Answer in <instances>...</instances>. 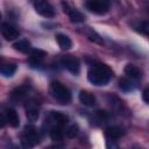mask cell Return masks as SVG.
<instances>
[{"mask_svg": "<svg viewBox=\"0 0 149 149\" xmlns=\"http://www.w3.org/2000/svg\"><path fill=\"white\" fill-rule=\"evenodd\" d=\"M6 118L2 115V114H0V128H2V127H5V125H6Z\"/></svg>", "mask_w": 149, "mask_h": 149, "instance_id": "27", "label": "cell"}, {"mask_svg": "<svg viewBox=\"0 0 149 149\" xmlns=\"http://www.w3.org/2000/svg\"><path fill=\"white\" fill-rule=\"evenodd\" d=\"M85 7L94 13V14H98V15H104L108 12L109 9V6H108V2L106 1H99V0H91V1H86L85 2Z\"/></svg>", "mask_w": 149, "mask_h": 149, "instance_id": "4", "label": "cell"}, {"mask_svg": "<svg viewBox=\"0 0 149 149\" xmlns=\"http://www.w3.org/2000/svg\"><path fill=\"white\" fill-rule=\"evenodd\" d=\"M106 149H119L116 139L106 136Z\"/></svg>", "mask_w": 149, "mask_h": 149, "instance_id": "23", "label": "cell"}, {"mask_svg": "<svg viewBox=\"0 0 149 149\" xmlns=\"http://www.w3.org/2000/svg\"><path fill=\"white\" fill-rule=\"evenodd\" d=\"M87 36H88V38H90L91 41H94V42H97V43H102L101 37H100L97 33H94V31H92V30H90V33H87Z\"/></svg>", "mask_w": 149, "mask_h": 149, "instance_id": "25", "label": "cell"}, {"mask_svg": "<svg viewBox=\"0 0 149 149\" xmlns=\"http://www.w3.org/2000/svg\"><path fill=\"white\" fill-rule=\"evenodd\" d=\"M24 108H26L27 118L30 121H35V120L38 119V115H40V105H38V102L35 99L27 100L26 101V105H24Z\"/></svg>", "mask_w": 149, "mask_h": 149, "instance_id": "5", "label": "cell"}, {"mask_svg": "<svg viewBox=\"0 0 149 149\" xmlns=\"http://www.w3.org/2000/svg\"><path fill=\"white\" fill-rule=\"evenodd\" d=\"M63 135H64V133H63V129L61 126H54L50 130V137L54 141H61L63 139Z\"/></svg>", "mask_w": 149, "mask_h": 149, "instance_id": "18", "label": "cell"}, {"mask_svg": "<svg viewBox=\"0 0 149 149\" xmlns=\"http://www.w3.org/2000/svg\"><path fill=\"white\" fill-rule=\"evenodd\" d=\"M13 48L20 52H28L30 49V42L27 40H19L13 44Z\"/></svg>", "mask_w": 149, "mask_h": 149, "instance_id": "16", "label": "cell"}, {"mask_svg": "<svg viewBox=\"0 0 149 149\" xmlns=\"http://www.w3.org/2000/svg\"><path fill=\"white\" fill-rule=\"evenodd\" d=\"M6 121L12 126V127H17L20 125V120H19V115L16 113V111L14 108H8L6 111Z\"/></svg>", "mask_w": 149, "mask_h": 149, "instance_id": "12", "label": "cell"}, {"mask_svg": "<svg viewBox=\"0 0 149 149\" xmlns=\"http://www.w3.org/2000/svg\"><path fill=\"white\" fill-rule=\"evenodd\" d=\"M40 142V134L33 125L24 127L21 134V143L24 148H33Z\"/></svg>", "mask_w": 149, "mask_h": 149, "instance_id": "3", "label": "cell"}, {"mask_svg": "<svg viewBox=\"0 0 149 149\" xmlns=\"http://www.w3.org/2000/svg\"><path fill=\"white\" fill-rule=\"evenodd\" d=\"M112 77H113L112 69L102 63L93 64V66L91 68V70L88 71V74H87L88 81L97 86L107 85Z\"/></svg>", "mask_w": 149, "mask_h": 149, "instance_id": "1", "label": "cell"}, {"mask_svg": "<svg viewBox=\"0 0 149 149\" xmlns=\"http://www.w3.org/2000/svg\"><path fill=\"white\" fill-rule=\"evenodd\" d=\"M24 95H26V91L23 90V87L16 88V90L12 93V97H13V99H15V100H21Z\"/></svg>", "mask_w": 149, "mask_h": 149, "instance_id": "24", "label": "cell"}, {"mask_svg": "<svg viewBox=\"0 0 149 149\" xmlns=\"http://www.w3.org/2000/svg\"><path fill=\"white\" fill-rule=\"evenodd\" d=\"M1 34H2V36H3L6 40H8V41L15 40V38H17V37L20 36L19 30H17L14 26H12V24H9V23H2V24H1Z\"/></svg>", "mask_w": 149, "mask_h": 149, "instance_id": "8", "label": "cell"}, {"mask_svg": "<svg viewBox=\"0 0 149 149\" xmlns=\"http://www.w3.org/2000/svg\"><path fill=\"white\" fill-rule=\"evenodd\" d=\"M0 19H1V13H0Z\"/></svg>", "mask_w": 149, "mask_h": 149, "instance_id": "29", "label": "cell"}, {"mask_svg": "<svg viewBox=\"0 0 149 149\" xmlns=\"http://www.w3.org/2000/svg\"><path fill=\"white\" fill-rule=\"evenodd\" d=\"M49 91H50L51 97L56 101L62 104V105H68L71 101V92H70V90L66 86H64L62 83H59V81H52L50 84Z\"/></svg>", "mask_w": 149, "mask_h": 149, "instance_id": "2", "label": "cell"}, {"mask_svg": "<svg viewBox=\"0 0 149 149\" xmlns=\"http://www.w3.org/2000/svg\"><path fill=\"white\" fill-rule=\"evenodd\" d=\"M78 132H79V127L77 123H71L65 128V135L69 139H73L74 136H77Z\"/></svg>", "mask_w": 149, "mask_h": 149, "instance_id": "20", "label": "cell"}, {"mask_svg": "<svg viewBox=\"0 0 149 149\" xmlns=\"http://www.w3.org/2000/svg\"><path fill=\"white\" fill-rule=\"evenodd\" d=\"M105 135L109 136V137H113V139H118L121 135V130L118 127H109V128L106 129Z\"/></svg>", "mask_w": 149, "mask_h": 149, "instance_id": "22", "label": "cell"}, {"mask_svg": "<svg viewBox=\"0 0 149 149\" xmlns=\"http://www.w3.org/2000/svg\"><path fill=\"white\" fill-rule=\"evenodd\" d=\"M125 73L135 80H139L142 78V70L134 64H127L125 66Z\"/></svg>", "mask_w": 149, "mask_h": 149, "instance_id": "10", "label": "cell"}, {"mask_svg": "<svg viewBox=\"0 0 149 149\" xmlns=\"http://www.w3.org/2000/svg\"><path fill=\"white\" fill-rule=\"evenodd\" d=\"M149 90L148 88H146L144 91H143V101L146 102V104H148L149 102Z\"/></svg>", "mask_w": 149, "mask_h": 149, "instance_id": "26", "label": "cell"}, {"mask_svg": "<svg viewBox=\"0 0 149 149\" xmlns=\"http://www.w3.org/2000/svg\"><path fill=\"white\" fill-rule=\"evenodd\" d=\"M119 87H120L122 91H125V92H129V91H132V90L134 88L133 83H132L129 79H127V78H121V79L119 80Z\"/></svg>", "mask_w": 149, "mask_h": 149, "instance_id": "21", "label": "cell"}, {"mask_svg": "<svg viewBox=\"0 0 149 149\" xmlns=\"http://www.w3.org/2000/svg\"><path fill=\"white\" fill-rule=\"evenodd\" d=\"M52 121L55 122V126H64L68 122V116L59 113V112H51Z\"/></svg>", "mask_w": 149, "mask_h": 149, "instance_id": "17", "label": "cell"}, {"mask_svg": "<svg viewBox=\"0 0 149 149\" xmlns=\"http://www.w3.org/2000/svg\"><path fill=\"white\" fill-rule=\"evenodd\" d=\"M79 101L83 105L87 106V107H93L95 105V97L92 93L87 92V91H80V93H79Z\"/></svg>", "mask_w": 149, "mask_h": 149, "instance_id": "11", "label": "cell"}, {"mask_svg": "<svg viewBox=\"0 0 149 149\" xmlns=\"http://www.w3.org/2000/svg\"><path fill=\"white\" fill-rule=\"evenodd\" d=\"M47 56V52L41 49H34L30 51V62L34 64H38Z\"/></svg>", "mask_w": 149, "mask_h": 149, "instance_id": "14", "label": "cell"}, {"mask_svg": "<svg viewBox=\"0 0 149 149\" xmlns=\"http://www.w3.org/2000/svg\"><path fill=\"white\" fill-rule=\"evenodd\" d=\"M16 71V66L10 63H3L0 64V73L5 77H12Z\"/></svg>", "mask_w": 149, "mask_h": 149, "instance_id": "15", "label": "cell"}, {"mask_svg": "<svg viewBox=\"0 0 149 149\" xmlns=\"http://www.w3.org/2000/svg\"><path fill=\"white\" fill-rule=\"evenodd\" d=\"M62 5L64 7V12L69 15V17H70V20L72 22H83L85 20V15L83 13H80L78 9L69 7V5L66 2H63Z\"/></svg>", "mask_w": 149, "mask_h": 149, "instance_id": "9", "label": "cell"}, {"mask_svg": "<svg viewBox=\"0 0 149 149\" xmlns=\"http://www.w3.org/2000/svg\"><path fill=\"white\" fill-rule=\"evenodd\" d=\"M62 64L63 66L70 71L71 73L73 74H78L79 73V70H80V64H79V61L78 58L73 57V56H65L63 59H62Z\"/></svg>", "mask_w": 149, "mask_h": 149, "instance_id": "7", "label": "cell"}, {"mask_svg": "<svg viewBox=\"0 0 149 149\" xmlns=\"http://www.w3.org/2000/svg\"><path fill=\"white\" fill-rule=\"evenodd\" d=\"M134 149H143V148H142V147H139V146H135Z\"/></svg>", "mask_w": 149, "mask_h": 149, "instance_id": "28", "label": "cell"}, {"mask_svg": "<svg viewBox=\"0 0 149 149\" xmlns=\"http://www.w3.org/2000/svg\"><path fill=\"white\" fill-rule=\"evenodd\" d=\"M56 40H57V43L58 45L61 47V49L63 50H69L71 49L72 47V41L70 40L69 36L64 35V34H57L56 35Z\"/></svg>", "mask_w": 149, "mask_h": 149, "instance_id": "13", "label": "cell"}, {"mask_svg": "<svg viewBox=\"0 0 149 149\" xmlns=\"http://www.w3.org/2000/svg\"><path fill=\"white\" fill-rule=\"evenodd\" d=\"M34 8L40 15H42L44 17H54L55 16L54 7L47 1H35Z\"/></svg>", "mask_w": 149, "mask_h": 149, "instance_id": "6", "label": "cell"}, {"mask_svg": "<svg viewBox=\"0 0 149 149\" xmlns=\"http://www.w3.org/2000/svg\"><path fill=\"white\" fill-rule=\"evenodd\" d=\"M133 27L136 31L143 34V35H148V28H149V24L147 21H142V22H135L133 23Z\"/></svg>", "mask_w": 149, "mask_h": 149, "instance_id": "19", "label": "cell"}]
</instances>
